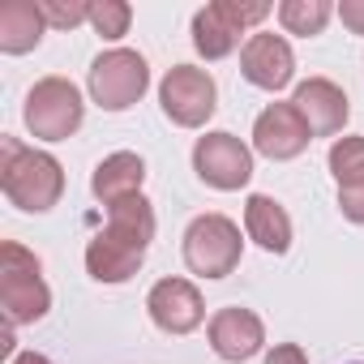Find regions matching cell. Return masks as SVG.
Returning <instances> with one entry per match:
<instances>
[{"label":"cell","instance_id":"cell-16","mask_svg":"<svg viewBox=\"0 0 364 364\" xmlns=\"http://www.w3.org/2000/svg\"><path fill=\"white\" fill-rule=\"evenodd\" d=\"M245 232H249V240L262 245L266 253H287V249H291V219H287V210H283L274 198H266V193H253V198L245 202Z\"/></svg>","mask_w":364,"mask_h":364},{"label":"cell","instance_id":"cell-25","mask_svg":"<svg viewBox=\"0 0 364 364\" xmlns=\"http://www.w3.org/2000/svg\"><path fill=\"white\" fill-rule=\"evenodd\" d=\"M9 364H52V360H48L43 351H18V355H14Z\"/></svg>","mask_w":364,"mask_h":364},{"label":"cell","instance_id":"cell-18","mask_svg":"<svg viewBox=\"0 0 364 364\" xmlns=\"http://www.w3.org/2000/svg\"><path fill=\"white\" fill-rule=\"evenodd\" d=\"M330 14H334L330 0H283V5H279L283 31H287V35H300V39L321 35L326 22H330Z\"/></svg>","mask_w":364,"mask_h":364},{"label":"cell","instance_id":"cell-4","mask_svg":"<svg viewBox=\"0 0 364 364\" xmlns=\"http://www.w3.org/2000/svg\"><path fill=\"white\" fill-rule=\"evenodd\" d=\"M22 120L26 129L39 137V141H65L82 129L86 120V103H82V90L69 82V77H43L31 86L26 95V107H22Z\"/></svg>","mask_w":364,"mask_h":364},{"label":"cell","instance_id":"cell-12","mask_svg":"<svg viewBox=\"0 0 364 364\" xmlns=\"http://www.w3.org/2000/svg\"><path fill=\"white\" fill-rule=\"evenodd\" d=\"M291 107L304 116V124H309L313 137H334V133H343L347 112H351V107H347V95H343L334 82H326V77L300 82L296 95H291Z\"/></svg>","mask_w":364,"mask_h":364},{"label":"cell","instance_id":"cell-1","mask_svg":"<svg viewBox=\"0 0 364 364\" xmlns=\"http://www.w3.org/2000/svg\"><path fill=\"white\" fill-rule=\"evenodd\" d=\"M150 240H154V210H150V202L141 193L107 206V228L86 245L90 279H99V283H129L141 270Z\"/></svg>","mask_w":364,"mask_h":364},{"label":"cell","instance_id":"cell-15","mask_svg":"<svg viewBox=\"0 0 364 364\" xmlns=\"http://www.w3.org/2000/svg\"><path fill=\"white\" fill-rule=\"evenodd\" d=\"M43 31H48V18L39 9V0H5L0 5V52L22 56L39 48Z\"/></svg>","mask_w":364,"mask_h":364},{"label":"cell","instance_id":"cell-10","mask_svg":"<svg viewBox=\"0 0 364 364\" xmlns=\"http://www.w3.org/2000/svg\"><path fill=\"white\" fill-rule=\"evenodd\" d=\"M309 141H313V133H309L304 116H300L291 103H270V107L253 120V150L266 154V159H274V163L304 154Z\"/></svg>","mask_w":364,"mask_h":364},{"label":"cell","instance_id":"cell-14","mask_svg":"<svg viewBox=\"0 0 364 364\" xmlns=\"http://www.w3.org/2000/svg\"><path fill=\"white\" fill-rule=\"evenodd\" d=\"M141 180H146V163H141V154H133V150H116V154H107V159L95 167V176H90V193H95L103 206H116V202L141 193Z\"/></svg>","mask_w":364,"mask_h":364},{"label":"cell","instance_id":"cell-23","mask_svg":"<svg viewBox=\"0 0 364 364\" xmlns=\"http://www.w3.org/2000/svg\"><path fill=\"white\" fill-rule=\"evenodd\" d=\"M338 18L351 35H364V0H343L338 5Z\"/></svg>","mask_w":364,"mask_h":364},{"label":"cell","instance_id":"cell-3","mask_svg":"<svg viewBox=\"0 0 364 364\" xmlns=\"http://www.w3.org/2000/svg\"><path fill=\"white\" fill-rule=\"evenodd\" d=\"M0 309H5V326H31V321L48 317V309H52L43 266L18 240L0 245Z\"/></svg>","mask_w":364,"mask_h":364},{"label":"cell","instance_id":"cell-2","mask_svg":"<svg viewBox=\"0 0 364 364\" xmlns=\"http://www.w3.org/2000/svg\"><path fill=\"white\" fill-rule=\"evenodd\" d=\"M0 189L18 210L43 215L65 193V171L48 150L22 146L18 137H0Z\"/></svg>","mask_w":364,"mask_h":364},{"label":"cell","instance_id":"cell-13","mask_svg":"<svg viewBox=\"0 0 364 364\" xmlns=\"http://www.w3.org/2000/svg\"><path fill=\"white\" fill-rule=\"evenodd\" d=\"M262 343H266V326H262V317H257L253 309L232 304V309H219V313L210 317V347H215L223 360L240 364V360L257 355Z\"/></svg>","mask_w":364,"mask_h":364},{"label":"cell","instance_id":"cell-20","mask_svg":"<svg viewBox=\"0 0 364 364\" xmlns=\"http://www.w3.org/2000/svg\"><path fill=\"white\" fill-rule=\"evenodd\" d=\"M133 22V9L124 0H90V26L103 35V39H120Z\"/></svg>","mask_w":364,"mask_h":364},{"label":"cell","instance_id":"cell-24","mask_svg":"<svg viewBox=\"0 0 364 364\" xmlns=\"http://www.w3.org/2000/svg\"><path fill=\"white\" fill-rule=\"evenodd\" d=\"M266 364H309V355H304L296 343H279V347L266 355Z\"/></svg>","mask_w":364,"mask_h":364},{"label":"cell","instance_id":"cell-6","mask_svg":"<svg viewBox=\"0 0 364 364\" xmlns=\"http://www.w3.org/2000/svg\"><path fill=\"white\" fill-rule=\"evenodd\" d=\"M86 86H90V99H95L103 112H124V107H133V103L146 95V86H150V65H146V56H137V52H129V48H112V52L95 56Z\"/></svg>","mask_w":364,"mask_h":364},{"label":"cell","instance_id":"cell-22","mask_svg":"<svg viewBox=\"0 0 364 364\" xmlns=\"http://www.w3.org/2000/svg\"><path fill=\"white\" fill-rule=\"evenodd\" d=\"M338 210H343V219L364 223V185H355V189H338Z\"/></svg>","mask_w":364,"mask_h":364},{"label":"cell","instance_id":"cell-21","mask_svg":"<svg viewBox=\"0 0 364 364\" xmlns=\"http://www.w3.org/2000/svg\"><path fill=\"white\" fill-rule=\"evenodd\" d=\"M39 9H43L48 26H60V31L90 22V0H39Z\"/></svg>","mask_w":364,"mask_h":364},{"label":"cell","instance_id":"cell-8","mask_svg":"<svg viewBox=\"0 0 364 364\" xmlns=\"http://www.w3.org/2000/svg\"><path fill=\"white\" fill-rule=\"evenodd\" d=\"M193 171L206 180L210 189H245L253 180V150L236 133H206L193 146Z\"/></svg>","mask_w":364,"mask_h":364},{"label":"cell","instance_id":"cell-7","mask_svg":"<svg viewBox=\"0 0 364 364\" xmlns=\"http://www.w3.org/2000/svg\"><path fill=\"white\" fill-rule=\"evenodd\" d=\"M159 103H163V116L180 129H202L210 116H215V103H219V86L206 69L198 65H176L167 69V77L159 82Z\"/></svg>","mask_w":364,"mask_h":364},{"label":"cell","instance_id":"cell-19","mask_svg":"<svg viewBox=\"0 0 364 364\" xmlns=\"http://www.w3.org/2000/svg\"><path fill=\"white\" fill-rule=\"evenodd\" d=\"M330 171L338 180V189L364 185V137H338L330 146Z\"/></svg>","mask_w":364,"mask_h":364},{"label":"cell","instance_id":"cell-9","mask_svg":"<svg viewBox=\"0 0 364 364\" xmlns=\"http://www.w3.org/2000/svg\"><path fill=\"white\" fill-rule=\"evenodd\" d=\"M146 309H150V321L163 334H189L206 321L202 291L189 279H159L146 296Z\"/></svg>","mask_w":364,"mask_h":364},{"label":"cell","instance_id":"cell-11","mask_svg":"<svg viewBox=\"0 0 364 364\" xmlns=\"http://www.w3.org/2000/svg\"><path fill=\"white\" fill-rule=\"evenodd\" d=\"M240 73L245 82H253L257 90H283L291 77H296V56H291V43L283 35H249V43L240 48Z\"/></svg>","mask_w":364,"mask_h":364},{"label":"cell","instance_id":"cell-5","mask_svg":"<svg viewBox=\"0 0 364 364\" xmlns=\"http://www.w3.org/2000/svg\"><path fill=\"white\" fill-rule=\"evenodd\" d=\"M240 228L228 215H198L185 232V266L202 279H228L240 266Z\"/></svg>","mask_w":364,"mask_h":364},{"label":"cell","instance_id":"cell-17","mask_svg":"<svg viewBox=\"0 0 364 364\" xmlns=\"http://www.w3.org/2000/svg\"><path fill=\"white\" fill-rule=\"evenodd\" d=\"M240 26H232L228 18H223V9L219 5H206L198 18H193V48L206 56V60H223V56H232L236 52V43H240Z\"/></svg>","mask_w":364,"mask_h":364}]
</instances>
